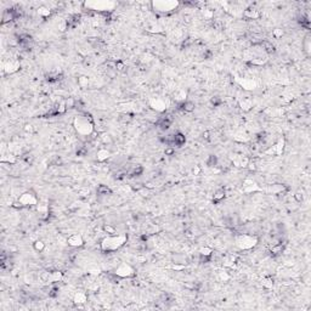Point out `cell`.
Instances as JSON below:
<instances>
[{"instance_id": "20", "label": "cell", "mask_w": 311, "mask_h": 311, "mask_svg": "<svg viewBox=\"0 0 311 311\" xmlns=\"http://www.w3.org/2000/svg\"><path fill=\"white\" fill-rule=\"evenodd\" d=\"M78 84L82 86V88H85V86H88V84H89V79L86 78V77H80L79 79H78Z\"/></svg>"}, {"instance_id": "27", "label": "cell", "mask_w": 311, "mask_h": 311, "mask_svg": "<svg viewBox=\"0 0 311 311\" xmlns=\"http://www.w3.org/2000/svg\"><path fill=\"white\" fill-rule=\"evenodd\" d=\"M294 198L297 199V202H303V199H304V197H303V195H302V193H299V192L294 195Z\"/></svg>"}, {"instance_id": "10", "label": "cell", "mask_w": 311, "mask_h": 311, "mask_svg": "<svg viewBox=\"0 0 311 311\" xmlns=\"http://www.w3.org/2000/svg\"><path fill=\"white\" fill-rule=\"evenodd\" d=\"M88 300V297L85 293H82V292H78L75 295H74V303L75 304H84L86 303Z\"/></svg>"}, {"instance_id": "23", "label": "cell", "mask_w": 311, "mask_h": 311, "mask_svg": "<svg viewBox=\"0 0 311 311\" xmlns=\"http://www.w3.org/2000/svg\"><path fill=\"white\" fill-rule=\"evenodd\" d=\"M103 228H105V231H106L108 235H116V230H114V227L109 226V225H106Z\"/></svg>"}, {"instance_id": "28", "label": "cell", "mask_w": 311, "mask_h": 311, "mask_svg": "<svg viewBox=\"0 0 311 311\" xmlns=\"http://www.w3.org/2000/svg\"><path fill=\"white\" fill-rule=\"evenodd\" d=\"M123 68H124V65H123V62H120V61L116 62V69H118V71H122Z\"/></svg>"}, {"instance_id": "2", "label": "cell", "mask_w": 311, "mask_h": 311, "mask_svg": "<svg viewBox=\"0 0 311 311\" xmlns=\"http://www.w3.org/2000/svg\"><path fill=\"white\" fill-rule=\"evenodd\" d=\"M74 128L77 130V133L82 136H90L93 133V122L91 118H88V116H79L74 119Z\"/></svg>"}, {"instance_id": "8", "label": "cell", "mask_w": 311, "mask_h": 311, "mask_svg": "<svg viewBox=\"0 0 311 311\" xmlns=\"http://www.w3.org/2000/svg\"><path fill=\"white\" fill-rule=\"evenodd\" d=\"M172 123H173V118L170 116H165V117H162L158 120L157 125L162 130H168L170 126H172Z\"/></svg>"}, {"instance_id": "17", "label": "cell", "mask_w": 311, "mask_h": 311, "mask_svg": "<svg viewBox=\"0 0 311 311\" xmlns=\"http://www.w3.org/2000/svg\"><path fill=\"white\" fill-rule=\"evenodd\" d=\"M108 156H109V152L107 149H100L97 152V159L98 160H105L106 158H108Z\"/></svg>"}, {"instance_id": "16", "label": "cell", "mask_w": 311, "mask_h": 311, "mask_svg": "<svg viewBox=\"0 0 311 311\" xmlns=\"http://www.w3.org/2000/svg\"><path fill=\"white\" fill-rule=\"evenodd\" d=\"M33 247L35 250H38V252H43V250L45 249V243L43 242V241H35V242L33 243Z\"/></svg>"}, {"instance_id": "1", "label": "cell", "mask_w": 311, "mask_h": 311, "mask_svg": "<svg viewBox=\"0 0 311 311\" xmlns=\"http://www.w3.org/2000/svg\"><path fill=\"white\" fill-rule=\"evenodd\" d=\"M126 242V236L124 235H111L109 237H106L101 242V248L107 252H113L117 250L119 247H122Z\"/></svg>"}, {"instance_id": "18", "label": "cell", "mask_w": 311, "mask_h": 311, "mask_svg": "<svg viewBox=\"0 0 311 311\" xmlns=\"http://www.w3.org/2000/svg\"><path fill=\"white\" fill-rule=\"evenodd\" d=\"M142 170H144V169H142V167H141V165H136V167H134L131 170H130V172H129V174L131 175V176H135V175L137 176V175H140V174L142 173Z\"/></svg>"}, {"instance_id": "4", "label": "cell", "mask_w": 311, "mask_h": 311, "mask_svg": "<svg viewBox=\"0 0 311 311\" xmlns=\"http://www.w3.org/2000/svg\"><path fill=\"white\" fill-rule=\"evenodd\" d=\"M154 6V9L159 12H170L175 10L177 6H179V3L177 1H158V3H153L152 4Z\"/></svg>"}, {"instance_id": "30", "label": "cell", "mask_w": 311, "mask_h": 311, "mask_svg": "<svg viewBox=\"0 0 311 311\" xmlns=\"http://www.w3.org/2000/svg\"><path fill=\"white\" fill-rule=\"evenodd\" d=\"M276 37H279V35H282L283 34V32L282 31H275V33H274Z\"/></svg>"}, {"instance_id": "9", "label": "cell", "mask_w": 311, "mask_h": 311, "mask_svg": "<svg viewBox=\"0 0 311 311\" xmlns=\"http://www.w3.org/2000/svg\"><path fill=\"white\" fill-rule=\"evenodd\" d=\"M180 111H182V112H193L195 111V103L192 101H184L181 103H179V107H177Z\"/></svg>"}, {"instance_id": "31", "label": "cell", "mask_w": 311, "mask_h": 311, "mask_svg": "<svg viewBox=\"0 0 311 311\" xmlns=\"http://www.w3.org/2000/svg\"><path fill=\"white\" fill-rule=\"evenodd\" d=\"M203 137H204V139H209V133H208V131H205V133L203 134Z\"/></svg>"}, {"instance_id": "7", "label": "cell", "mask_w": 311, "mask_h": 311, "mask_svg": "<svg viewBox=\"0 0 311 311\" xmlns=\"http://www.w3.org/2000/svg\"><path fill=\"white\" fill-rule=\"evenodd\" d=\"M67 243L69 246H72V247H80V246H83L84 241H83V238H82V236H80V235L74 233V235H72V236L68 237Z\"/></svg>"}, {"instance_id": "29", "label": "cell", "mask_w": 311, "mask_h": 311, "mask_svg": "<svg viewBox=\"0 0 311 311\" xmlns=\"http://www.w3.org/2000/svg\"><path fill=\"white\" fill-rule=\"evenodd\" d=\"M174 153V148L170 147V148H167L165 149V154H173Z\"/></svg>"}, {"instance_id": "5", "label": "cell", "mask_w": 311, "mask_h": 311, "mask_svg": "<svg viewBox=\"0 0 311 311\" xmlns=\"http://www.w3.org/2000/svg\"><path fill=\"white\" fill-rule=\"evenodd\" d=\"M134 274H135L134 269L125 263H122L119 266H117L116 272H114V275L119 276V277H131V276H134Z\"/></svg>"}, {"instance_id": "21", "label": "cell", "mask_w": 311, "mask_h": 311, "mask_svg": "<svg viewBox=\"0 0 311 311\" xmlns=\"http://www.w3.org/2000/svg\"><path fill=\"white\" fill-rule=\"evenodd\" d=\"M263 286L264 287H267V288H271L272 286H274V281H272V278H264L263 279Z\"/></svg>"}, {"instance_id": "25", "label": "cell", "mask_w": 311, "mask_h": 311, "mask_svg": "<svg viewBox=\"0 0 311 311\" xmlns=\"http://www.w3.org/2000/svg\"><path fill=\"white\" fill-rule=\"evenodd\" d=\"M57 294H58V289H57V288H52V289H50V292H49V297L55 298Z\"/></svg>"}, {"instance_id": "19", "label": "cell", "mask_w": 311, "mask_h": 311, "mask_svg": "<svg viewBox=\"0 0 311 311\" xmlns=\"http://www.w3.org/2000/svg\"><path fill=\"white\" fill-rule=\"evenodd\" d=\"M207 165L208 167H215V165H218V158H216V156H209V158L207 159Z\"/></svg>"}, {"instance_id": "26", "label": "cell", "mask_w": 311, "mask_h": 311, "mask_svg": "<svg viewBox=\"0 0 311 311\" xmlns=\"http://www.w3.org/2000/svg\"><path fill=\"white\" fill-rule=\"evenodd\" d=\"M212 103H213L214 106H218V105L221 103V100H220L218 96H216V97H213V98H212Z\"/></svg>"}, {"instance_id": "15", "label": "cell", "mask_w": 311, "mask_h": 311, "mask_svg": "<svg viewBox=\"0 0 311 311\" xmlns=\"http://www.w3.org/2000/svg\"><path fill=\"white\" fill-rule=\"evenodd\" d=\"M283 244L282 243H277L276 246H274L272 248H271V253L274 254V255H278V254H281L283 252Z\"/></svg>"}, {"instance_id": "24", "label": "cell", "mask_w": 311, "mask_h": 311, "mask_svg": "<svg viewBox=\"0 0 311 311\" xmlns=\"http://www.w3.org/2000/svg\"><path fill=\"white\" fill-rule=\"evenodd\" d=\"M39 15H42V16H49L50 15V10H47L46 7H42V9H39Z\"/></svg>"}, {"instance_id": "12", "label": "cell", "mask_w": 311, "mask_h": 311, "mask_svg": "<svg viewBox=\"0 0 311 311\" xmlns=\"http://www.w3.org/2000/svg\"><path fill=\"white\" fill-rule=\"evenodd\" d=\"M225 198V190L224 188H219V190H216L215 191V193H214V198H213V200L214 202H220V200L221 199H224Z\"/></svg>"}, {"instance_id": "14", "label": "cell", "mask_w": 311, "mask_h": 311, "mask_svg": "<svg viewBox=\"0 0 311 311\" xmlns=\"http://www.w3.org/2000/svg\"><path fill=\"white\" fill-rule=\"evenodd\" d=\"M160 300H162V303H164V304H170V303H174L175 302V298L172 294L165 293V294H162V297H160Z\"/></svg>"}, {"instance_id": "11", "label": "cell", "mask_w": 311, "mask_h": 311, "mask_svg": "<svg viewBox=\"0 0 311 311\" xmlns=\"http://www.w3.org/2000/svg\"><path fill=\"white\" fill-rule=\"evenodd\" d=\"M243 15L249 17V18H256V17H259L260 14H259V10H256V9H248V10H244Z\"/></svg>"}, {"instance_id": "3", "label": "cell", "mask_w": 311, "mask_h": 311, "mask_svg": "<svg viewBox=\"0 0 311 311\" xmlns=\"http://www.w3.org/2000/svg\"><path fill=\"white\" fill-rule=\"evenodd\" d=\"M237 246L241 248V249H250L253 248L258 239L254 237V236H249V235H241L238 238H237Z\"/></svg>"}, {"instance_id": "22", "label": "cell", "mask_w": 311, "mask_h": 311, "mask_svg": "<svg viewBox=\"0 0 311 311\" xmlns=\"http://www.w3.org/2000/svg\"><path fill=\"white\" fill-rule=\"evenodd\" d=\"M212 249H209V248H203V249H200V252L199 254L200 255H207V256H212Z\"/></svg>"}, {"instance_id": "6", "label": "cell", "mask_w": 311, "mask_h": 311, "mask_svg": "<svg viewBox=\"0 0 311 311\" xmlns=\"http://www.w3.org/2000/svg\"><path fill=\"white\" fill-rule=\"evenodd\" d=\"M18 200L22 203L23 207H31V205L38 204L37 195L33 193V192H26V193H23L21 197L18 198Z\"/></svg>"}, {"instance_id": "13", "label": "cell", "mask_w": 311, "mask_h": 311, "mask_svg": "<svg viewBox=\"0 0 311 311\" xmlns=\"http://www.w3.org/2000/svg\"><path fill=\"white\" fill-rule=\"evenodd\" d=\"M97 193L100 196H108V195H111V190H109V187H107L105 185H100L97 187Z\"/></svg>"}]
</instances>
